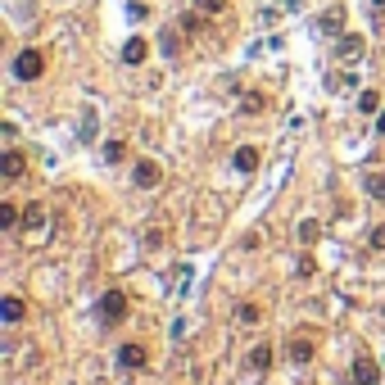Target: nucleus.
<instances>
[{
  "instance_id": "3",
  "label": "nucleus",
  "mask_w": 385,
  "mask_h": 385,
  "mask_svg": "<svg viewBox=\"0 0 385 385\" xmlns=\"http://www.w3.org/2000/svg\"><path fill=\"white\" fill-rule=\"evenodd\" d=\"M132 181H136V186H141V191H154V186H159V181H164V168H159V164H154V159H141V164H136V168H132Z\"/></svg>"
},
{
  "instance_id": "16",
  "label": "nucleus",
  "mask_w": 385,
  "mask_h": 385,
  "mask_svg": "<svg viewBox=\"0 0 385 385\" xmlns=\"http://www.w3.org/2000/svg\"><path fill=\"white\" fill-rule=\"evenodd\" d=\"M363 191L371 195V200H385V177H381V172H367V177H363Z\"/></svg>"
},
{
  "instance_id": "25",
  "label": "nucleus",
  "mask_w": 385,
  "mask_h": 385,
  "mask_svg": "<svg viewBox=\"0 0 385 385\" xmlns=\"http://www.w3.org/2000/svg\"><path fill=\"white\" fill-rule=\"evenodd\" d=\"M227 9V0H200V14H222Z\"/></svg>"
},
{
  "instance_id": "20",
  "label": "nucleus",
  "mask_w": 385,
  "mask_h": 385,
  "mask_svg": "<svg viewBox=\"0 0 385 385\" xmlns=\"http://www.w3.org/2000/svg\"><path fill=\"white\" fill-rule=\"evenodd\" d=\"M317 236H322V222H313V218H304V222H300V241H304V245H313V241H317Z\"/></svg>"
},
{
  "instance_id": "4",
  "label": "nucleus",
  "mask_w": 385,
  "mask_h": 385,
  "mask_svg": "<svg viewBox=\"0 0 385 385\" xmlns=\"http://www.w3.org/2000/svg\"><path fill=\"white\" fill-rule=\"evenodd\" d=\"M376 381H381V363L367 358V354H358L354 358V385H376Z\"/></svg>"
},
{
  "instance_id": "22",
  "label": "nucleus",
  "mask_w": 385,
  "mask_h": 385,
  "mask_svg": "<svg viewBox=\"0 0 385 385\" xmlns=\"http://www.w3.org/2000/svg\"><path fill=\"white\" fill-rule=\"evenodd\" d=\"M263 105H268V100L254 91V95H245V100H241V114H263Z\"/></svg>"
},
{
  "instance_id": "21",
  "label": "nucleus",
  "mask_w": 385,
  "mask_h": 385,
  "mask_svg": "<svg viewBox=\"0 0 385 385\" xmlns=\"http://www.w3.org/2000/svg\"><path fill=\"white\" fill-rule=\"evenodd\" d=\"M122 159H127V145H122V141H109V145H105V164H122Z\"/></svg>"
},
{
  "instance_id": "8",
  "label": "nucleus",
  "mask_w": 385,
  "mask_h": 385,
  "mask_svg": "<svg viewBox=\"0 0 385 385\" xmlns=\"http://www.w3.org/2000/svg\"><path fill=\"white\" fill-rule=\"evenodd\" d=\"M118 363L127 367V371H141V367H145V349H141V344H122V349H118Z\"/></svg>"
},
{
  "instance_id": "17",
  "label": "nucleus",
  "mask_w": 385,
  "mask_h": 385,
  "mask_svg": "<svg viewBox=\"0 0 385 385\" xmlns=\"http://www.w3.org/2000/svg\"><path fill=\"white\" fill-rule=\"evenodd\" d=\"M358 114H381V91H363V95H358Z\"/></svg>"
},
{
  "instance_id": "18",
  "label": "nucleus",
  "mask_w": 385,
  "mask_h": 385,
  "mask_svg": "<svg viewBox=\"0 0 385 385\" xmlns=\"http://www.w3.org/2000/svg\"><path fill=\"white\" fill-rule=\"evenodd\" d=\"M78 136H82V141H86V145H91V141H95V109H91V105H86V109H82V132H78Z\"/></svg>"
},
{
  "instance_id": "24",
  "label": "nucleus",
  "mask_w": 385,
  "mask_h": 385,
  "mask_svg": "<svg viewBox=\"0 0 385 385\" xmlns=\"http://www.w3.org/2000/svg\"><path fill=\"white\" fill-rule=\"evenodd\" d=\"M177 51H181V41H177V32L168 28V32H164V55H177Z\"/></svg>"
},
{
  "instance_id": "13",
  "label": "nucleus",
  "mask_w": 385,
  "mask_h": 385,
  "mask_svg": "<svg viewBox=\"0 0 385 385\" xmlns=\"http://www.w3.org/2000/svg\"><path fill=\"white\" fill-rule=\"evenodd\" d=\"M250 367L254 371H268L272 367V344H254V349H250Z\"/></svg>"
},
{
  "instance_id": "26",
  "label": "nucleus",
  "mask_w": 385,
  "mask_h": 385,
  "mask_svg": "<svg viewBox=\"0 0 385 385\" xmlns=\"http://www.w3.org/2000/svg\"><path fill=\"white\" fill-rule=\"evenodd\" d=\"M376 132L385 136V109H381V114H376Z\"/></svg>"
},
{
  "instance_id": "10",
  "label": "nucleus",
  "mask_w": 385,
  "mask_h": 385,
  "mask_svg": "<svg viewBox=\"0 0 385 385\" xmlns=\"http://www.w3.org/2000/svg\"><path fill=\"white\" fill-rule=\"evenodd\" d=\"M145 55H150V51H145L141 36H132V41L122 46V64H145Z\"/></svg>"
},
{
  "instance_id": "5",
  "label": "nucleus",
  "mask_w": 385,
  "mask_h": 385,
  "mask_svg": "<svg viewBox=\"0 0 385 385\" xmlns=\"http://www.w3.org/2000/svg\"><path fill=\"white\" fill-rule=\"evenodd\" d=\"M258 164H263V154H258L254 145H241V150L231 154V168H236V172H254Z\"/></svg>"
},
{
  "instance_id": "1",
  "label": "nucleus",
  "mask_w": 385,
  "mask_h": 385,
  "mask_svg": "<svg viewBox=\"0 0 385 385\" xmlns=\"http://www.w3.org/2000/svg\"><path fill=\"white\" fill-rule=\"evenodd\" d=\"M95 313H100V322H105V327H118V322L127 317V295H122V290H109V295H100Z\"/></svg>"
},
{
  "instance_id": "12",
  "label": "nucleus",
  "mask_w": 385,
  "mask_h": 385,
  "mask_svg": "<svg viewBox=\"0 0 385 385\" xmlns=\"http://www.w3.org/2000/svg\"><path fill=\"white\" fill-rule=\"evenodd\" d=\"M317 344L313 340H290V363H313Z\"/></svg>"
},
{
  "instance_id": "6",
  "label": "nucleus",
  "mask_w": 385,
  "mask_h": 385,
  "mask_svg": "<svg viewBox=\"0 0 385 385\" xmlns=\"http://www.w3.org/2000/svg\"><path fill=\"white\" fill-rule=\"evenodd\" d=\"M23 231H28V236L46 231V204H28V209H23Z\"/></svg>"
},
{
  "instance_id": "19",
  "label": "nucleus",
  "mask_w": 385,
  "mask_h": 385,
  "mask_svg": "<svg viewBox=\"0 0 385 385\" xmlns=\"http://www.w3.org/2000/svg\"><path fill=\"white\" fill-rule=\"evenodd\" d=\"M363 55V36H340V59Z\"/></svg>"
},
{
  "instance_id": "11",
  "label": "nucleus",
  "mask_w": 385,
  "mask_h": 385,
  "mask_svg": "<svg viewBox=\"0 0 385 385\" xmlns=\"http://www.w3.org/2000/svg\"><path fill=\"white\" fill-rule=\"evenodd\" d=\"M236 322H241V327H258V322H263V308L258 304H236Z\"/></svg>"
},
{
  "instance_id": "7",
  "label": "nucleus",
  "mask_w": 385,
  "mask_h": 385,
  "mask_svg": "<svg viewBox=\"0 0 385 385\" xmlns=\"http://www.w3.org/2000/svg\"><path fill=\"white\" fill-rule=\"evenodd\" d=\"M23 313H28V308H23V300H19V295H5V300H0V317H5L9 327H19V322H23Z\"/></svg>"
},
{
  "instance_id": "9",
  "label": "nucleus",
  "mask_w": 385,
  "mask_h": 385,
  "mask_svg": "<svg viewBox=\"0 0 385 385\" xmlns=\"http://www.w3.org/2000/svg\"><path fill=\"white\" fill-rule=\"evenodd\" d=\"M23 168H28V164H23V154H19V150H5V154H0V172H5L9 181L23 177Z\"/></svg>"
},
{
  "instance_id": "2",
  "label": "nucleus",
  "mask_w": 385,
  "mask_h": 385,
  "mask_svg": "<svg viewBox=\"0 0 385 385\" xmlns=\"http://www.w3.org/2000/svg\"><path fill=\"white\" fill-rule=\"evenodd\" d=\"M46 73V55L41 51H23L19 59H14V78L19 82H36Z\"/></svg>"
},
{
  "instance_id": "23",
  "label": "nucleus",
  "mask_w": 385,
  "mask_h": 385,
  "mask_svg": "<svg viewBox=\"0 0 385 385\" xmlns=\"http://www.w3.org/2000/svg\"><path fill=\"white\" fill-rule=\"evenodd\" d=\"M367 245H371V250H385V222H381V227H371V236H367Z\"/></svg>"
},
{
  "instance_id": "15",
  "label": "nucleus",
  "mask_w": 385,
  "mask_h": 385,
  "mask_svg": "<svg viewBox=\"0 0 385 385\" xmlns=\"http://www.w3.org/2000/svg\"><path fill=\"white\" fill-rule=\"evenodd\" d=\"M340 28H344V9L335 5V9H327V14H322V32H331V36H335Z\"/></svg>"
},
{
  "instance_id": "14",
  "label": "nucleus",
  "mask_w": 385,
  "mask_h": 385,
  "mask_svg": "<svg viewBox=\"0 0 385 385\" xmlns=\"http://www.w3.org/2000/svg\"><path fill=\"white\" fill-rule=\"evenodd\" d=\"M0 227H5V231L23 227V213H19V204H0Z\"/></svg>"
}]
</instances>
